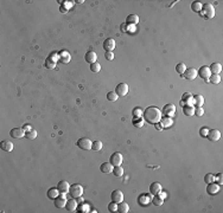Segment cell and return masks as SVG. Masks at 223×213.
Returning <instances> with one entry per match:
<instances>
[{
    "label": "cell",
    "instance_id": "56",
    "mask_svg": "<svg viewBox=\"0 0 223 213\" xmlns=\"http://www.w3.org/2000/svg\"><path fill=\"white\" fill-rule=\"evenodd\" d=\"M120 30H121V32H125V33H126V23H123V24L120 25Z\"/></svg>",
    "mask_w": 223,
    "mask_h": 213
},
{
    "label": "cell",
    "instance_id": "7",
    "mask_svg": "<svg viewBox=\"0 0 223 213\" xmlns=\"http://www.w3.org/2000/svg\"><path fill=\"white\" fill-rule=\"evenodd\" d=\"M122 161H123V157H122V154L120 152H115L110 155L109 162L112 163L113 166H121Z\"/></svg>",
    "mask_w": 223,
    "mask_h": 213
},
{
    "label": "cell",
    "instance_id": "6",
    "mask_svg": "<svg viewBox=\"0 0 223 213\" xmlns=\"http://www.w3.org/2000/svg\"><path fill=\"white\" fill-rule=\"evenodd\" d=\"M161 114H163V116H166V117H172V116H174V114H176V106H174V104H172V103L166 104V106L163 108Z\"/></svg>",
    "mask_w": 223,
    "mask_h": 213
},
{
    "label": "cell",
    "instance_id": "1",
    "mask_svg": "<svg viewBox=\"0 0 223 213\" xmlns=\"http://www.w3.org/2000/svg\"><path fill=\"white\" fill-rule=\"evenodd\" d=\"M142 117L144 120L151 123V125H156V123H159L161 117H163V114H161V110H159L157 106H147L146 109L144 110V114H142Z\"/></svg>",
    "mask_w": 223,
    "mask_h": 213
},
{
    "label": "cell",
    "instance_id": "49",
    "mask_svg": "<svg viewBox=\"0 0 223 213\" xmlns=\"http://www.w3.org/2000/svg\"><path fill=\"white\" fill-rule=\"evenodd\" d=\"M204 109L202 106H195V115L196 116H203Z\"/></svg>",
    "mask_w": 223,
    "mask_h": 213
},
{
    "label": "cell",
    "instance_id": "51",
    "mask_svg": "<svg viewBox=\"0 0 223 213\" xmlns=\"http://www.w3.org/2000/svg\"><path fill=\"white\" fill-rule=\"evenodd\" d=\"M135 31H137V26L126 24V32H129V33H134Z\"/></svg>",
    "mask_w": 223,
    "mask_h": 213
},
{
    "label": "cell",
    "instance_id": "54",
    "mask_svg": "<svg viewBox=\"0 0 223 213\" xmlns=\"http://www.w3.org/2000/svg\"><path fill=\"white\" fill-rule=\"evenodd\" d=\"M23 129L25 130V133H27V132H30V130H32V127L31 125H23Z\"/></svg>",
    "mask_w": 223,
    "mask_h": 213
},
{
    "label": "cell",
    "instance_id": "23",
    "mask_svg": "<svg viewBox=\"0 0 223 213\" xmlns=\"http://www.w3.org/2000/svg\"><path fill=\"white\" fill-rule=\"evenodd\" d=\"M113 165L110 162H103L100 166V169H101V172L102 173H106V174H110L112 172H113Z\"/></svg>",
    "mask_w": 223,
    "mask_h": 213
},
{
    "label": "cell",
    "instance_id": "36",
    "mask_svg": "<svg viewBox=\"0 0 223 213\" xmlns=\"http://www.w3.org/2000/svg\"><path fill=\"white\" fill-rule=\"evenodd\" d=\"M115 176H118V178H120V176L123 175V168H122L121 166H114L113 167V172H112Z\"/></svg>",
    "mask_w": 223,
    "mask_h": 213
},
{
    "label": "cell",
    "instance_id": "45",
    "mask_svg": "<svg viewBox=\"0 0 223 213\" xmlns=\"http://www.w3.org/2000/svg\"><path fill=\"white\" fill-rule=\"evenodd\" d=\"M48 58L51 59V61H53L55 63L59 62V55H58V52H51L50 55L48 56Z\"/></svg>",
    "mask_w": 223,
    "mask_h": 213
},
{
    "label": "cell",
    "instance_id": "58",
    "mask_svg": "<svg viewBox=\"0 0 223 213\" xmlns=\"http://www.w3.org/2000/svg\"><path fill=\"white\" fill-rule=\"evenodd\" d=\"M156 129L161 130V129H163V127H161V125H160V123H156Z\"/></svg>",
    "mask_w": 223,
    "mask_h": 213
},
{
    "label": "cell",
    "instance_id": "19",
    "mask_svg": "<svg viewBox=\"0 0 223 213\" xmlns=\"http://www.w3.org/2000/svg\"><path fill=\"white\" fill-rule=\"evenodd\" d=\"M58 55H59V62L63 63V64H68V63L71 61L70 53H69L67 50L59 51V52H58Z\"/></svg>",
    "mask_w": 223,
    "mask_h": 213
},
{
    "label": "cell",
    "instance_id": "39",
    "mask_svg": "<svg viewBox=\"0 0 223 213\" xmlns=\"http://www.w3.org/2000/svg\"><path fill=\"white\" fill-rule=\"evenodd\" d=\"M90 71H91V72H95V74L100 72V71H101V64L97 62L90 64Z\"/></svg>",
    "mask_w": 223,
    "mask_h": 213
},
{
    "label": "cell",
    "instance_id": "33",
    "mask_svg": "<svg viewBox=\"0 0 223 213\" xmlns=\"http://www.w3.org/2000/svg\"><path fill=\"white\" fill-rule=\"evenodd\" d=\"M204 104V97L202 95L193 96V106H202Z\"/></svg>",
    "mask_w": 223,
    "mask_h": 213
},
{
    "label": "cell",
    "instance_id": "14",
    "mask_svg": "<svg viewBox=\"0 0 223 213\" xmlns=\"http://www.w3.org/2000/svg\"><path fill=\"white\" fill-rule=\"evenodd\" d=\"M110 199L115 204H120L121 201H123V193H122L120 189H115L112 192V194H110Z\"/></svg>",
    "mask_w": 223,
    "mask_h": 213
},
{
    "label": "cell",
    "instance_id": "37",
    "mask_svg": "<svg viewBox=\"0 0 223 213\" xmlns=\"http://www.w3.org/2000/svg\"><path fill=\"white\" fill-rule=\"evenodd\" d=\"M191 10L193 12H201V10H202V2H199V1H193L191 4Z\"/></svg>",
    "mask_w": 223,
    "mask_h": 213
},
{
    "label": "cell",
    "instance_id": "26",
    "mask_svg": "<svg viewBox=\"0 0 223 213\" xmlns=\"http://www.w3.org/2000/svg\"><path fill=\"white\" fill-rule=\"evenodd\" d=\"M46 194H48V198H49V199H51V200H55V199H56V198H57L61 193H59V191H58L57 187H51L50 189L46 192Z\"/></svg>",
    "mask_w": 223,
    "mask_h": 213
},
{
    "label": "cell",
    "instance_id": "2",
    "mask_svg": "<svg viewBox=\"0 0 223 213\" xmlns=\"http://www.w3.org/2000/svg\"><path fill=\"white\" fill-rule=\"evenodd\" d=\"M201 13H202L203 18L205 19L214 18V17H215V7L212 6L211 4H204V5H202Z\"/></svg>",
    "mask_w": 223,
    "mask_h": 213
},
{
    "label": "cell",
    "instance_id": "22",
    "mask_svg": "<svg viewBox=\"0 0 223 213\" xmlns=\"http://www.w3.org/2000/svg\"><path fill=\"white\" fill-rule=\"evenodd\" d=\"M159 123L161 125L163 129H165V128H170V127H172L173 125V120H172V117H166V116H163L161 120H160Z\"/></svg>",
    "mask_w": 223,
    "mask_h": 213
},
{
    "label": "cell",
    "instance_id": "28",
    "mask_svg": "<svg viewBox=\"0 0 223 213\" xmlns=\"http://www.w3.org/2000/svg\"><path fill=\"white\" fill-rule=\"evenodd\" d=\"M144 122H145V120H144L142 116H133L132 117V123L137 128H141L144 125Z\"/></svg>",
    "mask_w": 223,
    "mask_h": 213
},
{
    "label": "cell",
    "instance_id": "10",
    "mask_svg": "<svg viewBox=\"0 0 223 213\" xmlns=\"http://www.w3.org/2000/svg\"><path fill=\"white\" fill-rule=\"evenodd\" d=\"M210 75H211L210 69H209V66H207V65L201 66L197 71V76H199L201 78H203L204 81H208V79H209V77H210Z\"/></svg>",
    "mask_w": 223,
    "mask_h": 213
},
{
    "label": "cell",
    "instance_id": "13",
    "mask_svg": "<svg viewBox=\"0 0 223 213\" xmlns=\"http://www.w3.org/2000/svg\"><path fill=\"white\" fill-rule=\"evenodd\" d=\"M207 138L211 142H216V141H218L221 138V132L217 130V129H209Z\"/></svg>",
    "mask_w": 223,
    "mask_h": 213
},
{
    "label": "cell",
    "instance_id": "42",
    "mask_svg": "<svg viewBox=\"0 0 223 213\" xmlns=\"http://www.w3.org/2000/svg\"><path fill=\"white\" fill-rule=\"evenodd\" d=\"M118 98H119V96H118V94L115 91H109L108 94H107V100L109 102H115V101H118Z\"/></svg>",
    "mask_w": 223,
    "mask_h": 213
},
{
    "label": "cell",
    "instance_id": "20",
    "mask_svg": "<svg viewBox=\"0 0 223 213\" xmlns=\"http://www.w3.org/2000/svg\"><path fill=\"white\" fill-rule=\"evenodd\" d=\"M84 59H86V62L89 63V64H93V63L96 62V59H97V55H96L95 51L90 50L88 51L87 53H86V56H84Z\"/></svg>",
    "mask_w": 223,
    "mask_h": 213
},
{
    "label": "cell",
    "instance_id": "38",
    "mask_svg": "<svg viewBox=\"0 0 223 213\" xmlns=\"http://www.w3.org/2000/svg\"><path fill=\"white\" fill-rule=\"evenodd\" d=\"M103 147V143L101 141H93V146H91V149L94 152H100Z\"/></svg>",
    "mask_w": 223,
    "mask_h": 213
},
{
    "label": "cell",
    "instance_id": "32",
    "mask_svg": "<svg viewBox=\"0 0 223 213\" xmlns=\"http://www.w3.org/2000/svg\"><path fill=\"white\" fill-rule=\"evenodd\" d=\"M183 114L186 115V116H195V106H183Z\"/></svg>",
    "mask_w": 223,
    "mask_h": 213
},
{
    "label": "cell",
    "instance_id": "16",
    "mask_svg": "<svg viewBox=\"0 0 223 213\" xmlns=\"http://www.w3.org/2000/svg\"><path fill=\"white\" fill-rule=\"evenodd\" d=\"M67 198H65V194H61L58 195L57 198L53 200V204H55V206L57 207V208H63V207H65V205H67Z\"/></svg>",
    "mask_w": 223,
    "mask_h": 213
},
{
    "label": "cell",
    "instance_id": "9",
    "mask_svg": "<svg viewBox=\"0 0 223 213\" xmlns=\"http://www.w3.org/2000/svg\"><path fill=\"white\" fill-rule=\"evenodd\" d=\"M128 85L126 83H119L118 85H116V88H115V93L118 94L119 97H123V96H126L128 94Z\"/></svg>",
    "mask_w": 223,
    "mask_h": 213
},
{
    "label": "cell",
    "instance_id": "25",
    "mask_svg": "<svg viewBox=\"0 0 223 213\" xmlns=\"http://www.w3.org/2000/svg\"><path fill=\"white\" fill-rule=\"evenodd\" d=\"M209 69H210L211 74H214V75H220L221 71H222V65H221L220 63H212L210 66H209Z\"/></svg>",
    "mask_w": 223,
    "mask_h": 213
},
{
    "label": "cell",
    "instance_id": "27",
    "mask_svg": "<svg viewBox=\"0 0 223 213\" xmlns=\"http://www.w3.org/2000/svg\"><path fill=\"white\" fill-rule=\"evenodd\" d=\"M0 147H1V149L4 152H7V153H10V152L13 151V148H14V146L11 141H2L1 144H0Z\"/></svg>",
    "mask_w": 223,
    "mask_h": 213
},
{
    "label": "cell",
    "instance_id": "48",
    "mask_svg": "<svg viewBox=\"0 0 223 213\" xmlns=\"http://www.w3.org/2000/svg\"><path fill=\"white\" fill-rule=\"evenodd\" d=\"M108 211L109 212H118V204H115V202H110L108 205Z\"/></svg>",
    "mask_w": 223,
    "mask_h": 213
},
{
    "label": "cell",
    "instance_id": "17",
    "mask_svg": "<svg viewBox=\"0 0 223 213\" xmlns=\"http://www.w3.org/2000/svg\"><path fill=\"white\" fill-rule=\"evenodd\" d=\"M57 188H58V191H59V193H62V194H67V193H69L70 185H69V182H68V181L62 180V181L58 182Z\"/></svg>",
    "mask_w": 223,
    "mask_h": 213
},
{
    "label": "cell",
    "instance_id": "34",
    "mask_svg": "<svg viewBox=\"0 0 223 213\" xmlns=\"http://www.w3.org/2000/svg\"><path fill=\"white\" fill-rule=\"evenodd\" d=\"M129 211V206H128L127 202L121 201L120 204H118V212L120 213H127Z\"/></svg>",
    "mask_w": 223,
    "mask_h": 213
},
{
    "label": "cell",
    "instance_id": "15",
    "mask_svg": "<svg viewBox=\"0 0 223 213\" xmlns=\"http://www.w3.org/2000/svg\"><path fill=\"white\" fill-rule=\"evenodd\" d=\"M207 193L210 195H216L220 192V185L216 182H210V184H207Z\"/></svg>",
    "mask_w": 223,
    "mask_h": 213
},
{
    "label": "cell",
    "instance_id": "11",
    "mask_svg": "<svg viewBox=\"0 0 223 213\" xmlns=\"http://www.w3.org/2000/svg\"><path fill=\"white\" fill-rule=\"evenodd\" d=\"M180 106H193V96L190 93H184L180 100Z\"/></svg>",
    "mask_w": 223,
    "mask_h": 213
},
{
    "label": "cell",
    "instance_id": "57",
    "mask_svg": "<svg viewBox=\"0 0 223 213\" xmlns=\"http://www.w3.org/2000/svg\"><path fill=\"white\" fill-rule=\"evenodd\" d=\"M76 201H77V204H81V202H83V198H82V195L81 197H78V198H76Z\"/></svg>",
    "mask_w": 223,
    "mask_h": 213
},
{
    "label": "cell",
    "instance_id": "47",
    "mask_svg": "<svg viewBox=\"0 0 223 213\" xmlns=\"http://www.w3.org/2000/svg\"><path fill=\"white\" fill-rule=\"evenodd\" d=\"M142 114H144V111H142V109H141L140 106H135L132 110V115L133 116H142Z\"/></svg>",
    "mask_w": 223,
    "mask_h": 213
},
{
    "label": "cell",
    "instance_id": "5",
    "mask_svg": "<svg viewBox=\"0 0 223 213\" xmlns=\"http://www.w3.org/2000/svg\"><path fill=\"white\" fill-rule=\"evenodd\" d=\"M152 198L153 194L151 193H142L138 197V204L140 206H147V205H150V202H152Z\"/></svg>",
    "mask_w": 223,
    "mask_h": 213
},
{
    "label": "cell",
    "instance_id": "44",
    "mask_svg": "<svg viewBox=\"0 0 223 213\" xmlns=\"http://www.w3.org/2000/svg\"><path fill=\"white\" fill-rule=\"evenodd\" d=\"M26 138H29V140H35V138L38 136V134H37V130H35V129H32V130H30V132L26 133L25 135Z\"/></svg>",
    "mask_w": 223,
    "mask_h": 213
},
{
    "label": "cell",
    "instance_id": "41",
    "mask_svg": "<svg viewBox=\"0 0 223 213\" xmlns=\"http://www.w3.org/2000/svg\"><path fill=\"white\" fill-rule=\"evenodd\" d=\"M185 70H186V65H185L184 63H178L176 65V71L178 72L179 75H183L185 72Z\"/></svg>",
    "mask_w": 223,
    "mask_h": 213
},
{
    "label": "cell",
    "instance_id": "53",
    "mask_svg": "<svg viewBox=\"0 0 223 213\" xmlns=\"http://www.w3.org/2000/svg\"><path fill=\"white\" fill-rule=\"evenodd\" d=\"M105 58H106L107 61H113V59H114V53H113V52H106V53H105Z\"/></svg>",
    "mask_w": 223,
    "mask_h": 213
},
{
    "label": "cell",
    "instance_id": "21",
    "mask_svg": "<svg viewBox=\"0 0 223 213\" xmlns=\"http://www.w3.org/2000/svg\"><path fill=\"white\" fill-rule=\"evenodd\" d=\"M163 191V187H161V185H160L159 182H152L151 185H150V193L153 195L158 194L159 192Z\"/></svg>",
    "mask_w": 223,
    "mask_h": 213
},
{
    "label": "cell",
    "instance_id": "18",
    "mask_svg": "<svg viewBox=\"0 0 223 213\" xmlns=\"http://www.w3.org/2000/svg\"><path fill=\"white\" fill-rule=\"evenodd\" d=\"M10 135H11L13 138H21L25 136L26 133L23 128H13V129H11V132H10Z\"/></svg>",
    "mask_w": 223,
    "mask_h": 213
},
{
    "label": "cell",
    "instance_id": "24",
    "mask_svg": "<svg viewBox=\"0 0 223 213\" xmlns=\"http://www.w3.org/2000/svg\"><path fill=\"white\" fill-rule=\"evenodd\" d=\"M77 201H76V199L75 198H72L71 200H68L67 201V205H65V208L69 211V212H74V211H76V208H77Z\"/></svg>",
    "mask_w": 223,
    "mask_h": 213
},
{
    "label": "cell",
    "instance_id": "50",
    "mask_svg": "<svg viewBox=\"0 0 223 213\" xmlns=\"http://www.w3.org/2000/svg\"><path fill=\"white\" fill-rule=\"evenodd\" d=\"M208 132H209V129H208L207 127H202V128L199 129V135H201L202 138H207V135H208Z\"/></svg>",
    "mask_w": 223,
    "mask_h": 213
},
{
    "label": "cell",
    "instance_id": "52",
    "mask_svg": "<svg viewBox=\"0 0 223 213\" xmlns=\"http://www.w3.org/2000/svg\"><path fill=\"white\" fill-rule=\"evenodd\" d=\"M214 176H215V181L218 184V185H222V178H223V175H222V173H218V174H214Z\"/></svg>",
    "mask_w": 223,
    "mask_h": 213
},
{
    "label": "cell",
    "instance_id": "4",
    "mask_svg": "<svg viewBox=\"0 0 223 213\" xmlns=\"http://www.w3.org/2000/svg\"><path fill=\"white\" fill-rule=\"evenodd\" d=\"M69 194L72 197V198H78L83 195V187L80 185V184H74L70 186V189H69Z\"/></svg>",
    "mask_w": 223,
    "mask_h": 213
},
{
    "label": "cell",
    "instance_id": "8",
    "mask_svg": "<svg viewBox=\"0 0 223 213\" xmlns=\"http://www.w3.org/2000/svg\"><path fill=\"white\" fill-rule=\"evenodd\" d=\"M182 77L185 78V79H189V81H193L195 78H197V70L195 68H186Z\"/></svg>",
    "mask_w": 223,
    "mask_h": 213
},
{
    "label": "cell",
    "instance_id": "46",
    "mask_svg": "<svg viewBox=\"0 0 223 213\" xmlns=\"http://www.w3.org/2000/svg\"><path fill=\"white\" fill-rule=\"evenodd\" d=\"M204 181H205V184L214 182L215 181V176H214V174H212V173H208L207 175L204 176Z\"/></svg>",
    "mask_w": 223,
    "mask_h": 213
},
{
    "label": "cell",
    "instance_id": "30",
    "mask_svg": "<svg viewBox=\"0 0 223 213\" xmlns=\"http://www.w3.org/2000/svg\"><path fill=\"white\" fill-rule=\"evenodd\" d=\"M72 5H74L72 1H63V2L61 4V6H59V11L62 13H67L71 7H72Z\"/></svg>",
    "mask_w": 223,
    "mask_h": 213
},
{
    "label": "cell",
    "instance_id": "29",
    "mask_svg": "<svg viewBox=\"0 0 223 213\" xmlns=\"http://www.w3.org/2000/svg\"><path fill=\"white\" fill-rule=\"evenodd\" d=\"M140 19H139V16L137 14H129L126 19V24H129V25H137Z\"/></svg>",
    "mask_w": 223,
    "mask_h": 213
},
{
    "label": "cell",
    "instance_id": "55",
    "mask_svg": "<svg viewBox=\"0 0 223 213\" xmlns=\"http://www.w3.org/2000/svg\"><path fill=\"white\" fill-rule=\"evenodd\" d=\"M158 195H159L161 199H164V200H165V198L167 197V193H166L165 191H161V192H159V193H158Z\"/></svg>",
    "mask_w": 223,
    "mask_h": 213
},
{
    "label": "cell",
    "instance_id": "43",
    "mask_svg": "<svg viewBox=\"0 0 223 213\" xmlns=\"http://www.w3.org/2000/svg\"><path fill=\"white\" fill-rule=\"evenodd\" d=\"M56 64L57 63H55L53 61H51L49 58H46V61H45V68L46 69H56Z\"/></svg>",
    "mask_w": 223,
    "mask_h": 213
},
{
    "label": "cell",
    "instance_id": "35",
    "mask_svg": "<svg viewBox=\"0 0 223 213\" xmlns=\"http://www.w3.org/2000/svg\"><path fill=\"white\" fill-rule=\"evenodd\" d=\"M152 204L154 205V206H161V205L164 204V199H161V198H160V197H159L158 194L153 195Z\"/></svg>",
    "mask_w": 223,
    "mask_h": 213
},
{
    "label": "cell",
    "instance_id": "3",
    "mask_svg": "<svg viewBox=\"0 0 223 213\" xmlns=\"http://www.w3.org/2000/svg\"><path fill=\"white\" fill-rule=\"evenodd\" d=\"M76 144L78 148H81L83 151H90L91 146H93V141L88 138H81L76 142Z\"/></svg>",
    "mask_w": 223,
    "mask_h": 213
},
{
    "label": "cell",
    "instance_id": "31",
    "mask_svg": "<svg viewBox=\"0 0 223 213\" xmlns=\"http://www.w3.org/2000/svg\"><path fill=\"white\" fill-rule=\"evenodd\" d=\"M76 211L80 213H88L90 212V206L88 204H86V202H81V204L77 205Z\"/></svg>",
    "mask_w": 223,
    "mask_h": 213
},
{
    "label": "cell",
    "instance_id": "40",
    "mask_svg": "<svg viewBox=\"0 0 223 213\" xmlns=\"http://www.w3.org/2000/svg\"><path fill=\"white\" fill-rule=\"evenodd\" d=\"M208 81L210 82V83H212V84H218V83L221 82V76H220V75H214V74H211Z\"/></svg>",
    "mask_w": 223,
    "mask_h": 213
},
{
    "label": "cell",
    "instance_id": "12",
    "mask_svg": "<svg viewBox=\"0 0 223 213\" xmlns=\"http://www.w3.org/2000/svg\"><path fill=\"white\" fill-rule=\"evenodd\" d=\"M115 40L113 38H107L105 42H103V50H106V52H113V50L115 49Z\"/></svg>",
    "mask_w": 223,
    "mask_h": 213
}]
</instances>
